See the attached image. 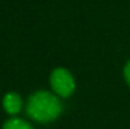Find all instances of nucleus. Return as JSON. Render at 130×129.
<instances>
[{"label": "nucleus", "instance_id": "obj_1", "mask_svg": "<svg viewBox=\"0 0 130 129\" xmlns=\"http://www.w3.org/2000/svg\"><path fill=\"white\" fill-rule=\"evenodd\" d=\"M62 111L61 101L57 96L47 91H38L28 100L27 113L28 115L41 123L54 120Z\"/></svg>", "mask_w": 130, "mask_h": 129}, {"label": "nucleus", "instance_id": "obj_3", "mask_svg": "<svg viewBox=\"0 0 130 129\" xmlns=\"http://www.w3.org/2000/svg\"><path fill=\"white\" fill-rule=\"evenodd\" d=\"M3 104H4V109L9 114H17V113H19V110L22 108V99L18 94L9 92L5 95Z\"/></svg>", "mask_w": 130, "mask_h": 129}, {"label": "nucleus", "instance_id": "obj_2", "mask_svg": "<svg viewBox=\"0 0 130 129\" xmlns=\"http://www.w3.org/2000/svg\"><path fill=\"white\" fill-rule=\"evenodd\" d=\"M51 86L59 96L67 97L75 90V80L66 68H57L51 75Z\"/></svg>", "mask_w": 130, "mask_h": 129}, {"label": "nucleus", "instance_id": "obj_5", "mask_svg": "<svg viewBox=\"0 0 130 129\" xmlns=\"http://www.w3.org/2000/svg\"><path fill=\"white\" fill-rule=\"evenodd\" d=\"M124 75H125V79H126V81H128V84L130 85V61L126 63V66H125V70H124Z\"/></svg>", "mask_w": 130, "mask_h": 129}, {"label": "nucleus", "instance_id": "obj_4", "mask_svg": "<svg viewBox=\"0 0 130 129\" xmlns=\"http://www.w3.org/2000/svg\"><path fill=\"white\" fill-rule=\"evenodd\" d=\"M3 129H33L30 124H28L27 122L22 120V119H10L8 120Z\"/></svg>", "mask_w": 130, "mask_h": 129}]
</instances>
